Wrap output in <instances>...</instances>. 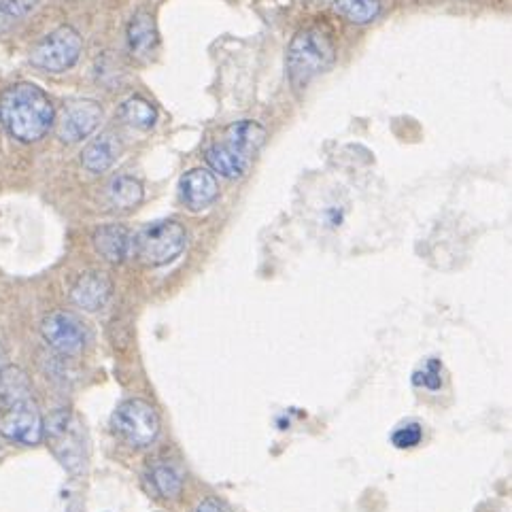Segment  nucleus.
I'll return each instance as SVG.
<instances>
[{
	"label": "nucleus",
	"mask_w": 512,
	"mask_h": 512,
	"mask_svg": "<svg viewBox=\"0 0 512 512\" xmlns=\"http://www.w3.org/2000/svg\"><path fill=\"white\" fill-rule=\"evenodd\" d=\"M54 102L39 85L20 81L0 96V124L20 143H37L54 126Z\"/></svg>",
	"instance_id": "nucleus-1"
},
{
	"label": "nucleus",
	"mask_w": 512,
	"mask_h": 512,
	"mask_svg": "<svg viewBox=\"0 0 512 512\" xmlns=\"http://www.w3.org/2000/svg\"><path fill=\"white\" fill-rule=\"evenodd\" d=\"M336 47L319 28L300 30L287 49V75L296 90H304L315 77L334 64Z\"/></svg>",
	"instance_id": "nucleus-2"
},
{
	"label": "nucleus",
	"mask_w": 512,
	"mask_h": 512,
	"mask_svg": "<svg viewBox=\"0 0 512 512\" xmlns=\"http://www.w3.org/2000/svg\"><path fill=\"white\" fill-rule=\"evenodd\" d=\"M43 438L64 470L81 474L88 466V436L73 411H56L43 423Z\"/></svg>",
	"instance_id": "nucleus-3"
},
{
	"label": "nucleus",
	"mask_w": 512,
	"mask_h": 512,
	"mask_svg": "<svg viewBox=\"0 0 512 512\" xmlns=\"http://www.w3.org/2000/svg\"><path fill=\"white\" fill-rule=\"evenodd\" d=\"M187 245V234L173 219H158L134 234V255L147 266H166Z\"/></svg>",
	"instance_id": "nucleus-4"
},
{
	"label": "nucleus",
	"mask_w": 512,
	"mask_h": 512,
	"mask_svg": "<svg viewBox=\"0 0 512 512\" xmlns=\"http://www.w3.org/2000/svg\"><path fill=\"white\" fill-rule=\"evenodd\" d=\"M83 51V41L73 26H60L32 47L30 62L47 73H64L73 68Z\"/></svg>",
	"instance_id": "nucleus-5"
},
{
	"label": "nucleus",
	"mask_w": 512,
	"mask_h": 512,
	"mask_svg": "<svg viewBox=\"0 0 512 512\" xmlns=\"http://www.w3.org/2000/svg\"><path fill=\"white\" fill-rule=\"evenodd\" d=\"M115 434L132 447H149L160 434V417L149 402L141 398L124 400L111 417Z\"/></svg>",
	"instance_id": "nucleus-6"
},
{
	"label": "nucleus",
	"mask_w": 512,
	"mask_h": 512,
	"mask_svg": "<svg viewBox=\"0 0 512 512\" xmlns=\"http://www.w3.org/2000/svg\"><path fill=\"white\" fill-rule=\"evenodd\" d=\"M41 334L45 343L60 355H79L88 340L81 319L66 311L49 313L41 323Z\"/></svg>",
	"instance_id": "nucleus-7"
},
{
	"label": "nucleus",
	"mask_w": 512,
	"mask_h": 512,
	"mask_svg": "<svg viewBox=\"0 0 512 512\" xmlns=\"http://www.w3.org/2000/svg\"><path fill=\"white\" fill-rule=\"evenodd\" d=\"M43 417L32 400L7 408L0 415V434L15 445L34 447L43 440Z\"/></svg>",
	"instance_id": "nucleus-8"
},
{
	"label": "nucleus",
	"mask_w": 512,
	"mask_h": 512,
	"mask_svg": "<svg viewBox=\"0 0 512 512\" xmlns=\"http://www.w3.org/2000/svg\"><path fill=\"white\" fill-rule=\"evenodd\" d=\"M102 109L94 100H77L68 105L58 119V136L62 143H79L98 128Z\"/></svg>",
	"instance_id": "nucleus-9"
},
{
	"label": "nucleus",
	"mask_w": 512,
	"mask_h": 512,
	"mask_svg": "<svg viewBox=\"0 0 512 512\" xmlns=\"http://www.w3.org/2000/svg\"><path fill=\"white\" fill-rule=\"evenodd\" d=\"M113 294V283L105 272H85L71 289V300L85 313H98L105 309Z\"/></svg>",
	"instance_id": "nucleus-10"
},
{
	"label": "nucleus",
	"mask_w": 512,
	"mask_h": 512,
	"mask_svg": "<svg viewBox=\"0 0 512 512\" xmlns=\"http://www.w3.org/2000/svg\"><path fill=\"white\" fill-rule=\"evenodd\" d=\"M181 198L192 211L207 209L219 196V183L207 168H194L185 173L179 183Z\"/></svg>",
	"instance_id": "nucleus-11"
},
{
	"label": "nucleus",
	"mask_w": 512,
	"mask_h": 512,
	"mask_svg": "<svg viewBox=\"0 0 512 512\" xmlns=\"http://www.w3.org/2000/svg\"><path fill=\"white\" fill-rule=\"evenodd\" d=\"M96 251L111 264H122L134 255V234L119 224L100 226L94 236Z\"/></svg>",
	"instance_id": "nucleus-12"
},
{
	"label": "nucleus",
	"mask_w": 512,
	"mask_h": 512,
	"mask_svg": "<svg viewBox=\"0 0 512 512\" xmlns=\"http://www.w3.org/2000/svg\"><path fill=\"white\" fill-rule=\"evenodd\" d=\"M126 41H128V49L130 54L141 60V62H149L158 51V30H156V22H153V15L147 11H139L134 13V17L128 24L126 30Z\"/></svg>",
	"instance_id": "nucleus-13"
},
{
	"label": "nucleus",
	"mask_w": 512,
	"mask_h": 512,
	"mask_svg": "<svg viewBox=\"0 0 512 512\" xmlns=\"http://www.w3.org/2000/svg\"><path fill=\"white\" fill-rule=\"evenodd\" d=\"M119 153H122V143L119 136L111 130L98 134L81 151V164L85 170H90L94 175L107 173V170L117 162Z\"/></svg>",
	"instance_id": "nucleus-14"
},
{
	"label": "nucleus",
	"mask_w": 512,
	"mask_h": 512,
	"mask_svg": "<svg viewBox=\"0 0 512 512\" xmlns=\"http://www.w3.org/2000/svg\"><path fill=\"white\" fill-rule=\"evenodd\" d=\"M224 139V145L241 153L243 158L253 160L266 141V128L258 122H251V119H241V122H234L226 128Z\"/></svg>",
	"instance_id": "nucleus-15"
},
{
	"label": "nucleus",
	"mask_w": 512,
	"mask_h": 512,
	"mask_svg": "<svg viewBox=\"0 0 512 512\" xmlns=\"http://www.w3.org/2000/svg\"><path fill=\"white\" fill-rule=\"evenodd\" d=\"M32 400V385L26 372L17 366H5L0 370V411H7L17 404Z\"/></svg>",
	"instance_id": "nucleus-16"
},
{
	"label": "nucleus",
	"mask_w": 512,
	"mask_h": 512,
	"mask_svg": "<svg viewBox=\"0 0 512 512\" xmlns=\"http://www.w3.org/2000/svg\"><path fill=\"white\" fill-rule=\"evenodd\" d=\"M207 162L219 177L226 179H241L251 164V160L243 158L241 153H236L224 143H217L207 149Z\"/></svg>",
	"instance_id": "nucleus-17"
},
{
	"label": "nucleus",
	"mask_w": 512,
	"mask_h": 512,
	"mask_svg": "<svg viewBox=\"0 0 512 512\" xmlns=\"http://www.w3.org/2000/svg\"><path fill=\"white\" fill-rule=\"evenodd\" d=\"M143 196H145L143 185L134 177H126V175L115 177L107 187V198L111 202V207L122 209V211L139 207L143 202Z\"/></svg>",
	"instance_id": "nucleus-18"
},
{
	"label": "nucleus",
	"mask_w": 512,
	"mask_h": 512,
	"mask_svg": "<svg viewBox=\"0 0 512 512\" xmlns=\"http://www.w3.org/2000/svg\"><path fill=\"white\" fill-rule=\"evenodd\" d=\"M119 119L130 128L136 130H151L158 122V111L149 100L141 96L128 98L122 107H119Z\"/></svg>",
	"instance_id": "nucleus-19"
},
{
	"label": "nucleus",
	"mask_w": 512,
	"mask_h": 512,
	"mask_svg": "<svg viewBox=\"0 0 512 512\" xmlns=\"http://www.w3.org/2000/svg\"><path fill=\"white\" fill-rule=\"evenodd\" d=\"M151 483L153 487L158 489L160 496L164 498H177L181 489H183V474L181 470L170 464V462H162V464H156L151 470Z\"/></svg>",
	"instance_id": "nucleus-20"
},
{
	"label": "nucleus",
	"mask_w": 512,
	"mask_h": 512,
	"mask_svg": "<svg viewBox=\"0 0 512 512\" xmlns=\"http://www.w3.org/2000/svg\"><path fill=\"white\" fill-rule=\"evenodd\" d=\"M336 11L351 24H368L381 13V0H336Z\"/></svg>",
	"instance_id": "nucleus-21"
},
{
	"label": "nucleus",
	"mask_w": 512,
	"mask_h": 512,
	"mask_svg": "<svg viewBox=\"0 0 512 512\" xmlns=\"http://www.w3.org/2000/svg\"><path fill=\"white\" fill-rule=\"evenodd\" d=\"M39 0H0V34L7 32L28 13L37 9Z\"/></svg>",
	"instance_id": "nucleus-22"
},
{
	"label": "nucleus",
	"mask_w": 512,
	"mask_h": 512,
	"mask_svg": "<svg viewBox=\"0 0 512 512\" xmlns=\"http://www.w3.org/2000/svg\"><path fill=\"white\" fill-rule=\"evenodd\" d=\"M423 438V430L419 423H406L391 434V445L396 449H413L417 447Z\"/></svg>",
	"instance_id": "nucleus-23"
},
{
	"label": "nucleus",
	"mask_w": 512,
	"mask_h": 512,
	"mask_svg": "<svg viewBox=\"0 0 512 512\" xmlns=\"http://www.w3.org/2000/svg\"><path fill=\"white\" fill-rule=\"evenodd\" d=\"M440 372H442L440 362H438V360H430V362L425 364L419 372H415L413 383H415V385H419V387H425V389H432V391H436V389H440V387H442V377H440Z\"/></svg>",
	"instance_id": "nucleus-24"
},
{
	"label": "nucleus",
	"mask_w": 512,
	"mask_h": 512,
	"mask_svg": "<svg viewBox=\"0 0 512 512\" xmlns=\"http://www.w3.org/2000/svg\"><path fill=\"white\" fill-rule=\"evenodd\" d=\"M196 512H232V510L224 502H219L215 498H207L198 504Z\"/></svg>",
	"instance_id": "nucleus-25"
},
{
	"label": "nucleus",
	"mask_w": 512,
	"mask_h": 512,
	"mask_svg": "<svg viewBox=\"0 0 512 512\" xmlns=\"http://www.w3.org/2000/svg\"><path fill=\"white\" fill-rule=\"evenodd\" d=\"M5 368V351H3V347H0V370Z\"/></svg>",
	"instance_id": "nucleus-26"
}]
</instances>
